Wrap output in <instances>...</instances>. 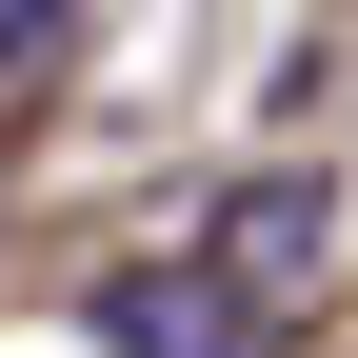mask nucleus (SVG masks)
<instances>
[{"mask_svg": "<svg viewBox=\"0 0 358 358\" xmlns=\"http://www.w3.org/2000/svg\"><path fill=\"white\" fill-rule=\"evenodd\" d=\"M100 358H259V279H100Z\"/></svg>", "mask_w": 358, "mask_h": 358, "instance_id": "f257e3e1", "label": "nucleus"}, {"mask_svg": "<svg viewBox=\"0 0 358 358\" xmlns=\"http://www.w3.org/2000/svg\"><path fill=\"white\" fill-rule=\"evenodd\" d=\"M40 40H60V0H0V60H40Z\"/></svg>", "mask_w": 358, "mask_h": 358, "instance_id": "f03ea898", "label": "nucleus"}]
</instances>
